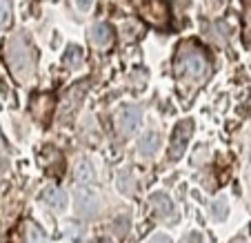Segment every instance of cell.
<instances>
[{
	"mask_svg": "<svg viewBox=\"0 0 251 243\" xmlns=\"http://www.w3.org/2000/svg\"><path fill=\"white\" fill-rule=\"evenodd\" d=\"M176 76L185 83H200L207 78L209 74V61L204 52L196 43H185L176 52V65H174Z\"/></svg>",
	"mask_w": 251,
	"mask_h": 243,
	"instance_id": "1",
	"label": "cell"
},
{
	"mask_svg": "<svg viewBox=\"0 0 251 243\" xmlns=\"http://www.w3.org/2000/svg\"><path fill=\"white\" fill-rule=\"evenodd\" d=\"M7 65L18 83L31 81L33 72H36V54L25 33H16L7 43Z\"/></svg>",
	"mask_w": 251,
	"mask_h": 243,
	"instance_id": "2",
	"label": "cell"
},
{
	"mask_svg": "<svg viewBox=\"0 0 251 243\" xmlns=\"http://www.w3.org/2000/svg\"><path fill=\"white\" fill-rule=\"evenodd\" d=\"M131 2L136 7L138 16L147 25H153V27H167L169 25L171 11L165 0H131Z\"/></svg>",
	"mask_w": 251,
	"mask_h": 243,
	"instance_id": "3",
	"label": "cell"
},
{
	"mask_svg": "<svg viewBox=\"0 0 251 243\" xmlns=\"http://www.w3.org/2000/svg\"><path fill=\"white\" fill-rule=\"evenodd\" d=\"M74 210L80 216H96L100 210V199L91 185H78L74 192Z\"/></svg>",
	"mask_w": 251,
	"mask_h": 243,
	"instance_id": "4",
	"label": "cell"
},
{
	"mask_svg": "<svg viewBox=\"0 0 251 243\" xmlns=\"http://www.w3.org/2000/svg\"><path fill=\"white\" fill-rule=\"evenodd\" d=\"M191 134H194V121L191 119H182L180 123L176 125L174 136H171V145H169V156L171 158H180L187 150Z\"/></svg>",
	"mask_w": 251,
	"mask_h": 243,
	"instance_id": "5",
	"label": "cell"
},
{
	"mask_svg": "<svg viewBox=\"0 0 251 243\" xmlns=\"http://www.w3.org/2000/svg\"><path fill=\"white\" fill-rule=\"evenodd\" d=\"M140 123H142V110L138 105L125 107L118 114V119H116V127H118V132L123 136H131L133 132H138Z\"/></svg>",
	"mask_w": 251,
	"mask_h": 243,
	"instance_id": "6",
	"label": "cell"
},
{
	"mask_svg": "<svg viewBox=\"0 0 251 243\" xmlns=\"http://www.w3.org/2000/svg\"><path fill=\"white\" fill-rule=\"evenodd\" d=\"M89 40L96 49H109L114 43V31L107 23H96L89 29Z\"/></svg>",
	"mask_w": 251,
	"mask_h": 243,
	"instance_id": "7",
	"label": "cell"
},
{
	"mask_svg": "<svg viewBox=\"0 0 251 243\" xmlns=\"http://www.w3.org/2000/svg\"><path fill=\"white\" fill-rule=\"evenodd\" d=\"M149 203H151L153 212H156L160 219H167V216L174 214V203H171V199L165 192H153V194L149 196Z\"/></svg>",
	"mask_w": 251,
	"mask_h": 243,
	"instance_id": "8",
	"label": "cell"
},
{
	"mask_svg": "<svg viewBox=\"0 0 251 243\" xmlns=\"http://www.w3.org/2000/svg\"><path fill=\"white\" fill-rule=\"evenodd\" d=\"M40 199H43V203H47L51 210H65L67 208V194L60 190V187H56V185H51V187H47V190L40 194Z\"/></svg>",
	"mask_w": 251,
	"mask_h": 243,
	"instance_id": "9",
	"label": "cell"
},
{
	"mask_svg": "<svg viewBox=\"0 0 251 243\" xmlns=\"http://www.w3.org/2000/svg\"><path fill=\"white\" fill-rule=\"evenodd\" d=\"M138 150H140L142 156H153L156 150H160V134H158L156 129L145 132V136H142L140 143H138Z\"/></svg>",
	"mask_w": 251,
	"mask_h": 243,
	"instance_id": "10",
	"label": "cell"
},
{
	"mask_svg": "<svg viewBox=\"0 0 251 243\" xmlns=\"http://www.w3.org/2000/svg\"><path fill=\"white\" fill-rule=\"evenodd\" d=\"M74 177H76V181L80 183V185H91V183L96 181V170L91 163L80 161L76 167V172H74Z\"/></svg>",
	"mask_w": 251,
	"mask_h": 243,
	"instance_id": "11",
	"label": "cell"
},
{
	"mask_svg": "<svg viewBox=\"0 0 251 243\" xmlns=\"http://www.w3.org/2000/svg\"><path fill=\"white\" fill-rule=\"evenodd\" d=\"M25 243H47V237L38 225L27 223L25 225Z\"/></svg>",
	"mask_w": 251,
	"mask_h": 243,
	"instance_id": "12",
	"label": "cell"
},
{
	"mask_svg": "<svg viewBox=\"0 0 251 243\" xmlns=\"http://www.w3.org/2000/svg\"><path fill=\"white\" fill-rule=\"evenodd\" d=\"M11 2L9 0H0V31H5V29L11 27Z\"/></svg>",
	"mask_w": 251,
	"mask_h": 243,
	"instance_id": "13",
	"label": "cell"
},
{
	"mask_svg": "<svg viewBox=\"0 0 251 243\" xmlns=\"http://www.w3.org/2000/svg\"><path fill=\"white\" fill-rule=\"evenodd\" d=\"M227 214H229L227 201H225V199L213 201V205H211V216H213V219H216V221H225V219H227Z\"/></svg>",
	"mask_w": 251,
	"mask_h": 243,
	"instance_id": "14",
	"label": "cell"
},
{
	"mask_svg": "<svg viewBox=\"0 0 251 243\" xmlns=\"http://www.w3.org/2000/svg\"><path fill=\"white\" fill-rule=\"evenodd\" d=\"M80 58H82L80 47H69L67 54H65V65L67 67H78L80 65Z\"/></svg>",
	"mask_w": 251,
	"mask_h": 243,
	"instance_id": "15",
	"label": "cell"
},
{
	"mask_svg": "<svg viewBox=\"0 0 251 243\" xmlns=\"http://www.w3.org/2000/svg\"><path fill=\"white\" fill-rule=\"evenodd\" d=\"M118 185H120V192H125V194H131L133 192V177L131 172H123L118 177Z\"/></svg>",
	"mask_w": 251,
	"mask_h": 243,
	"instance_id": "16",
	"label": "cell"
},
{
	"mask_svg": "<svg viewBox=\"0 0 251 243\" xmlns=\"http://www.w3.org/2000/svg\"><path fill=\"white\" fill-rule=\"evenodd\" d=\"M245 23H247V40H251V0H245Z\"/></svg>",
	"mask_w": 251,
	"mask_h": 243,
	"instance_id": "17",
	"label": "cell"
},
{
	"mask_svg": "<svg viewBox=\"0 0 251 243\" xmlns=\"http://www.w3.org/2000/svg\"><path fill=\"white\" fill-rule=\"evenodd\" d=\"M147 243H171V239L167 237V234H162V232H158V234H153L151 239H149Z\"/></svg>",
	"mask_w": 251,
	"mask_h": 243,
	"instance_id": "18",
	"label": "cell"
},
{
	"mask_svg": "<svg viewBox=\"0 0 251 243\" xmlns=\"http://www.w3.org/2000/svg\"><path fill=\"white\" fill-rule=\"evenodd\" d=\"M74 2H76V7L80 11H89L91 5H94V0H74Z\"/></svg>",
	"mask_w": 251,
	"mask_h": 243,
	"instance_id": "19",
	"label": "cell"
},
{
	"mask_svg": "<svg viewBox=\"0 0 251 243\" xmlns=\"http://www.w3.org/2000/svg\"><path fill=\"white\" fill-rule=\"evenodd\" d=\"M5 152V141H2V136H0V154Z\"/></svg>",
	"mask_w": 251,
	"mask_h": 243,
	"instance_id": "20",
	"label": "cell"
},
{
	"mask_svg": "<svg viewBox=\"0 0 251 243\" xmlns=\"http://www.w3.org/2000/svg\"><path fill=\"white\" fill-rule=\"evenodd\" d=\"M231 243H247V241H242V239H238V241H231Z\"/></svg>",
	"mask_w": 251,
	"mask_h": 243,
	"instance_id": "21",
	"label": "cell"
}]
</instances>
